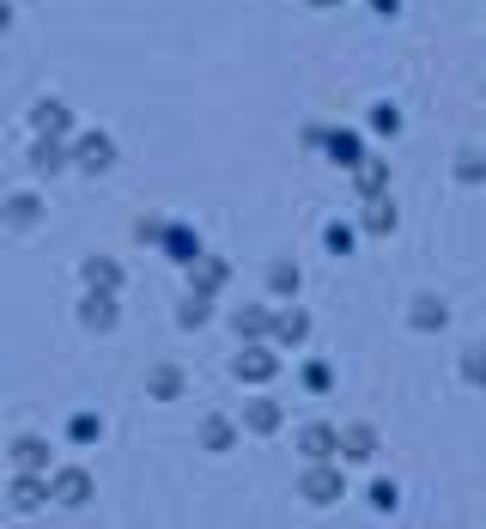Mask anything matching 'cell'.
<instances>
[{
	"mask_svg": "<svg viewBox=\"0 0 486 529\" xmlns=\"http://www.w3.org/2000/svg\"><path fill=\"white\" fill-rule=\"evenodd\" d=\"M274 371H280V353H274V347L243 341V347L231 353V377H237V384H268Z\"/></svg>",
	"mask_w": 486,
	"mask_h": 529,
	"instance_id": "1",
	"label": "cell"
},
{
	"mask_svg": "<svg viewBox=\"0 0 486 529\" xmlns=\"http://www.w3.org/2000/svg\"><path fill=\"white\" fill-rule=\"evenodd\" d=\"M298 493H304L310 505H335V499L347 493V481H341V469H335V463H310V469H304V481H298Z\"/></svg>",
	"mask_w": 486,
	"mask_h": 529,
	"instance_id": "2",
	"label": "cell"
},
{
	"mask_svg": "<svg viewBox=\"0 0 486 529\" xmlns=\"http://www.w3.org/2000/svg\"><path fill=\"white\" fill-rule=\"evenodd\" d=\"M73 165H79V171H110V165H116V140H110L104 128L79 134V140H73Z\"/></svg>",
	"mask_w": 486,
	"mask_h": 529,
	"instance_id": "3",
	"label": "cell"
},
{
	"mask_svg": "<svg viewBox=\"0 0 486 529\" xmlns=\"http://www.w3.org/2000/svg\"><path fill=\"white\" fill-rule=\"evenodd\" d=\"M304 335H310V311L286 298V305L274 311V329H268V341H274V347H298Z\"/></svg>",
	"mask_w": 486,
	"mask_h": 529,
	"instance_id": "4",
	"label": "cell"
},
{
	"mask_svg": "<svg viewBox=\"0 0 486 529\" xmlns=\"http://www.w3.org/2000/svg\"><path fill=\"white\" fill-rule=\"evenodd\" d=\"M7 499H13V511H37L43 499H55V481H43L37 469H19L13 487H7Z\"/></svg>",
	"mask_w": 486,
	"mask_h": 529,
	"instance_id": "5",
	"label": "cell"
},
{
	"mask_svg": "<svg viewBox=\"0 0 486 529\" xmlns=\"http://www.w3.org/2000/svg\"><path fill=\"white\" fill-rule=\"evenodd\" d=\"M67 165H73V146H67L61 134H37V146H31V171L55 177V171H67Z\"/></svg>",
	"mask_w": 486,
	"mask_h": 529,
	"instance_id": "6",
	"label": "cell"
},
{
	"mask_svg": "<svg viewBox=\"0 0 486 529\" xmlns=\"http://www.w3.org/2000/svg\"><path fill=\"white\" fill-rule=\"evenodd\" d=\"M298 450H304L310 463L341 457V426H304V432H298Z\"/></svg>",
	"mask_w": 486,
	"mask_h": 529,
	"instance_id": "7",
	"label": "cell"
},
{
	"mask_svg": "<svg viewBox=\"0 0 486 529\" xmlns=\"http://www.w3.org/2000/svg\"><path fill=\"white\" fill-rule=\"evenodd\" d=\"M408 323H414L420 335H438V329L450 323V305H444V298H438V292H420V298H414V305H408Z\"/></svg>",
	"mask_w": 486,
	"mask_h": 529,
	"instance_id": "8",
	"label": "cell"
},
{
	"mask_svg": "<svg viewBox=\"0 0 486 529\" xmlns=\"http://www.w3.org/2000/svg\"><path fill=\"white\" fill-rule=\"evenodd\" d=\"M116 317H122V311H116V292H92L86 305H79V323H86L92 335H110V329H116Z\"/></svg>",
	"mask_w": 486,
	"mask_h": 529,
	"instance_id": "9",
	"label": "cell"
},
{
	"mask_svg": "<svg viewBox=\"0 0 486 529\" xmlns=\"http://www.w3.org/2000/svg\"><path fill=\"white\" fill-rule=\"evenodd\" d=\"M86 499H92V475H86V469H55V505L79 511Z\"/></svg>",
	"mask_w": 486,
	"mask_h": 529,
	"instance_id": "10",
	"label": "cell"
},
{
	"mask_svg": "<svg viewBox=\"0 0 486 529\" xmlns=\"http://www.w3.org/2000/svg\"><path fill=\"white\" fill-rule=\"evenodd\" d=\"M31 128H37V134H61V140H67L73 110H67L61 98H37V104H31Z\"/></svg>",
	"mask_w": 486,
	"mask_h": 529,
	"instance_id": "11",
	"label": "cell"
},
{
	"mask_svg": "<svg viewBox=\"0 0 486 529\" xmlns=\"http://www.w3.org/2000/svg\"><path fill=\"white\" fill-rule=\"evenodd\" d=\"M359 225H365L371 238H389L395 225H401V213H395V201H389V195H365V213H359Z\"/></svg>",
	"mask_w": 486,
	"mask_h": 529,
	"instance_id": "12",
	"label": "cell"
},
{
	"mask_svg": "<svg viewBox=\"0 0 486 529\" xmlns=\"http://www.w3.org/2000/svg\"><path fill=\"white\" fill-rule=\"evenodd\" d=\"M79 274H86L92 292H122V262L116 256H86V262H79Z\"/></svg>",
	"mask_w": 486,
	"mask_h": 529,
	"instance_id": "13",
	"label": "cell"
},
{
	"mask_svg": "<svg viewBox=\"0 0 486 529\" xmlns=\"http://www.w3.org/2000/svg\"><path fill=\"white\" fill-rule=\"evenodd\" d=\"M231 329H237V341H262V335L274 329V311H262V305H237V311H231Z\"/></svg>",
	"mask_w": 486,
	"mask_h": 529,
	"instance_id": "14",
	"label": "cell"
},
{
	"mask_svg": "<svg viewBox=\"0 0 486 529\" xmlns=\"http://www.w3.org/2000/svg\"><path fill=\"white\" fill-rule=\"evenodd\" d=\"M353 177H359V195H389V159L383 153H365L353 165Z\"/></svg>",
	"mask_w": 486,
	"mask_h": 529,
	"instance_id": "15",
	"label": "cell"
},
{
	"mask_svg": "<svg viewBox=\"0 0 486 529\" xmlns=\"http://www.w3.org/2000/svg\"><path fill=\"white\" fill-rule=\"evenodd\" d=\"M225 280H231V268H225L219 256H207V250H201V256L189 262V286H195V292H219Z\"/></svg>",
	"mask_w": 486,
	"mask_h": 529,
	"instance_id": "16",
	"label": "cell"
},
{
	"mask_svg": "<svg viewBox=\"0 0 486 529\" xmlns=\"http://www.w3.org/2000/svg\"><path fill=\"white\" fill-rule=\"evenodd\" d=\"M146 396H152V402H177V396H183V371H177V365H152V371H146Z\"/></svg>",
	"mask_w": 486,
	"mask_h": 529,
	"instance_id": "17",
	"label": "cell"
},
{
	"mask_svg": "<svg viewBox=\"0 0 486 529\" xmlns=\"http://www.w3.org/2000/svg\"><path fill=\"white\" fill-rule=\"evenodd\" d=\"M341 457H353V463H365V457H377V432H371L365 420H353V426H341Z\"/></svg>",
	"mask_w": 486,
	"mask_h": 529,
	"instance_id": "18",
	"label": "cell"
},
{
	"mask_svg": "<svg viewBox=\"0 0 486 529\" xmlns=\"http://www.w3.org/2000/svg\"><path fill=\"white\" fill-rule=\"evenodd\" d=\"M195 438H201V444H207V450H213V457H225V450H231V444H237V426H231V420H225V414H207V420H201V432H195Z\"/></svg>",
	"mask_w": 486,
	"mask_h": 529,
	"instance_id": "19",
	"label": "cell"
},
{
	"mask_svg": "<svg viewBox=\"0 0 486 529\" xmlns=\"http://www.w3.org/2000/svg\"><path fill=\"white\" fill-rule=\"evenodd\" d=\"M262 280H268V292H274V298H298V286H304L298 262H286V256H280V262H268V274H262Z\"/></svg>",
	"mask_w": 486,
	"mask_h": 529,
	"instance_id": "20",
	"label": "cell"
},
{
	"mask_svg": "<svg viewBox=\"0 0 486 529\" xmlns=\"http://www.w3.org/2000/svg\"><path fill=\"white\" fill-rule=\"evenodd\" d=\"M177 323H183V329H207V323H213V292H195V286H189V298L177 305Z\"/></svg>",
	"mask_w": 486,
	"mask_h": 529,
	"instance_id": "21",
	"label": "cell"
},
{
	"mask_svg": "<svg viewBox=\"0 0 486 529\" xmlns=\"http://www.w3.org/2000/svg\"><path fill=\"white\" fill-rule=\"evenodd\" d=\"M280 420H286V414H280L274 396H256L250 408H243V426H250V432H280Z\"/></svg>",
	"mask_w": 486,
	"mask_h": 529,
	"instance_id": "22",
	"label": "cell"
},
{
	"mask_svg": "<svg viewBox=\"0 0 486 529\" xmlns=\"http://www.w3.org/2000/svg\"><path fill=\"white\" fill-rule=\"evenodd\" d=\"M13 469H49V444L43 438H13Z\"/></svg>",
	"mask_w": 486,
	"mask_h": 529,
	"instance_id": "23",
	"label": "cell"
},
{
	"mask_svg": "<svg viewBox=\"0 0 486 529\" xmlns=\"http://www.w3.org/2000/svg\"><path fill=\"white\" fill-rule=\"evenodd\" d=\"M165 256H171V262H183V268H189V262H195V256H201V238H195V232H189V225H171V238H165Z\"/></svg>",
	"mask_w": 486,
	"mask_h": 529,
	"instance_id": "24",
	"label": "cell"
},
{
	"mask_svg": "<svg viewBox=\"0 0 486 529\" xmlns=\"http://www.w3.org/2000/svg\"><path fill=\"white\" fill-rule=\"evenodd\" d=\"M329 159H335V165H359V159H365V146H359L353 128H335V134H329Z\"/></svg>",
	"mask_w": 486,
	"mask_h": 529,
	"instance_id": "25",
	"label": "cell"
},
{
	"mask_svg": "<svg viewBox=\"0 0 486 529\" xmlns=\"http://www.w3.org/2000/svg\"><path fill=\"white\" fill-rule=\"evenodd\" d=\"M43 219V207H37V195H13L7 201V225H13V232H31V225Z\"/></svg>",
	"mask_w": 486,
	"mask_h": 529,
	"instance_id": "26",
	"label": "cell"
},
{
	"mask_svg": "<svg viewBox=\"0 0 486 529\" xmlns=\"http://www.w3.org/2000/svg\"><path fill=\"white\" fill-rule=\"evenodd\" d=\"M322 238H329V256H353V244H359V232H353L347 219H335V225H329Z\"/></svg>",
	"mask_w": 486,
	"mask_h": 529,
	"instance_id": "27",
	"label": "cell"
},
{
	"mask_svg": "<svg viewBox=\"0 0 486 529\" xmlns=\"http://www.w3.org/2000/svg\"><path fill=\"white\" fill-rule=\"evenodd\" d=\"M98 432H104L98 414H73V420H67V438H73V444H98Z\"/></svg>",
	"mask_w": 486,
	"mask_h": 529,
	"instance_id": "28",
	"label": "cell"
},
{
	"mask_svg": "<svg viewBox=\"0 0 486 529\" xmlns=\"http://www.w3.org/2000/svg\"><path fill=\"white\" fill-rule=\"evenodd\" d=\"M462 377H468L474 390H486V347H468L462 353Z\"/></svg>",
	"mask_w": 486,
	"mask_h": 529,
	"instance_id": "29",
	"label": "cell"
},
{
	"mask_svg": "<svg viewBox=\"0 0 486 529\" xmlns=\"http://www.w3.org/2000/svg\"><path fill=\"white\" fill-rule=\"evenodd\" d=\"M456 183H486V159L480 153H456Z\"/></svg>",
	"mask_w": 486,
	"mask_h": 529,
	"instance_id": "30",
	"label": "cell"
},
{
	"mask_svg": "<svg viewBox=\"0 0 486 529\" xmlns=\"http://www.w3.org/2000/svg\"><path fill=\"white\" fill-rule=\"evenodd\" d=\"M371 128H377V134H401V110H395V104H377V110H371Z\"/></svg>",
	"mask_w": 486,
	"mask_h": 529,
	"instance_id": "31",
	"label": "cell"
},
{
	"mask_svg": "<svg viewBox=\"0 0 486 529\" xmlns=\"http://www.w3.org/2000/svg\"><path fill=\"white\" fill-rule=\"evenodd\" d=\"M134 238H140V244H165V238H171V225H165V219H140V225H134Z\"/></svg>",
	"mask_w": 486,
	"mask_h": 529,
	"instance_id": "32",
	"label": "cell"
},
{
	"mask_svg": "<svg viewBox=\"0 0 486 529\" xmlns=\"http://www.w3.org/2000/svg\"><path fill=\"white\" fill-rule=\"evenodd\" d=\"M395 499H401L395 481H371V505H377V511H395Z\"/></svg>",
	"mask_w": 486,
	"mask_h": 529,
	"instance_id": "33",
	"label": "cell"
},
{
	"mask_svg": "<svg viewBox=\"0 0 486 529\" xmlns=\"http://www.w3.org/2000/svg\"><path fill=\"white\" fill-rule=\"evenodd\" d=\"M304 384H310V390H329V384H335V377H329V365H322V359H316V365H304Z\"/></svg>",
	"mask_w": 486,
	"mask_h": 529,
	"instance_id": "34",
	"label": "cell"
},
{
	"mask_svg": "<svg viewBox=\"0 0 486 529\" xmlns=\"http://www.w3.org/2000/svg\"><path fill=\"white\" fill-rule=\"evenodd\" d=\"M371 7H377L383 19H395V13H401V0H371Z\"/></svg>",
	"mask_w": 486,
	"mask_h": 529,
	"instance_id": "35",
	"label": "cell"
},
{
	"mask_svg": "<svg viewBox=\"0 0 486 529\" xmlns=\"http://www.w3.org/2000/svg\"><path fill=\"white\" fill-rule=\"evenodd\" d=\"M304 7H341V0H304Z\"/></svg>",
	"mask_w": 486,
	"mask_h": 529,
	"instance_id": "36",
	"label": "cell"
}]
</instances>
